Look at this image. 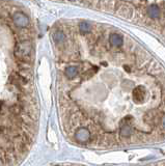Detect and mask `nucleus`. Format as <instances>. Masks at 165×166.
I'll return each instance as SVG.
<instances>
[{
    "mask_svg": "<svg viewBox=\"0 0 165 166\" xmlns=\"http://www.w3.org/2000/svg\"><path fill=\"white\" fill-rule=\"evenodd\" d=\"M31 50H32L31 44L28 43V42H23V43H21L17 46V48L15 50V55L17 57H19L20 59H24L30 55Z\"/></svg>",
    "mask_w": 165,
    "mask_h": 166,
    "instance_id": "nucleus-1",
    "label": "nucleus"
},
{
    "mask_svg": "<svg viewBox=\"0 0 165 166\" xmlns=\"http://www.w3.org/2000/svg\"><path fill=\"white\" fill-rule=\"evenodd\" d=\"M90 131L85 127H80L75 132V139L80 143H86L90 140Z\"/></svg>",
    "mask_w": 165,
    "mask_h": 166,
    "instance_id": "nucleus-2",
    "label": "nucleus"
},
{
    "mask_svg": "<svg viewBox=\"0 0 165 166\" xmlns=\"http://www.w3.org/2000/svg\"><path fill=\"white\" fill-rule=\"evenodd\" d=\"M145 96H146V90L145 86L139 85L137 87H135L132 91L133 101L136 103H142L145 100Z\"/></svg>",
    "mask_w": 165,
    "mask_h": 166,
    "instance_id": "nucleus-3",
    "label": "nucleus"
},
{
    "mask_svg": "<svg viewBox=\"0 0 165 166\" xmlns=\"http://www.w3.org/2000/svg\"><path fill=\"white\" fill-rule=\"evenodd\" d=\"M14 22L18 27H26L29 24V19L23 13H16L14 15Z\"/></svg>",
    "mask_w": 165,
    "mask_h": 166,
    "instance_id": "nucleus-4",
    "label": "nucleus"
},
{
    "mask_svg": "<svg viewBox=\"0 0 165 166\" xmlns=\"http://www.w3.org/2000/svg\"><path fill=\"white\" fill-rule=\"evenodd\" d=\"M117 13H119V14L122 16V17L130 18L131 16L133 15V9L130 6L129 4L124 3V4H122L119 7V10H117Z\"/></svg>",
    "mask_w": 165,
    "mask_h": 166,
    "instance_id": "nucleus-5",
    "label": "nucleus"
},
{
    "mask_svg": "<svg viewBox=\"0 0 165 166\" xmlns=\"http://www.w3.org/2000/svg\"><path fill=\"white\" fill-rule=\"evenodd\" d=\"M109 42L111 45H113L115 47H120L124 43V39H123L122 35L117 33H112L109 38Z\"/></svg>",
    "mask_w": 165,
    "mask_h": 166,
    "instance_id": "nucleus-6",
    "label": "nucleus"
},
{
    "mask_svg": "<svg viewBox=\"0 0 165 166\" xmlns=\"http://www.w3.org/2000/svg\"><path fill=\"white\" fill-rule=\"evenodd\" d=\"M148 14L151 18H154V19H155V18H159V16H160V9L155 4L151 5L148 9Z\"/></svg>",
    "mask_w": 165,
    "mask_h": 166,
    "instance_id": "nucleus-7",
    "label": "nucleus"
},
{
    "mask_svg": "<svg viewBox=\"0 0 165 166\" xmlns=\"http://www.w3.org/2000/svg\"><path fill=\"white\" fill-rule=\"evenodd\" d=\"M64 74L68 78L72 79L78 75V68L76 67H68L67 68H65Z\"/></svg>",
    "mask_w": 165,
    "mask_h": 166,
    "instance_id": "nucleus-8",
    "label": "nucleus"
},
{
    "mask_svg": "<svg viewBox=\"0 0 165 166\" xmlns=\"http://www.w3.org/2000/svg\"><path fill=\"white\" fill-rule=\"evenodd\" d=\"M120 135L124 137H130L132 135V129L130 126H124L120 129Z\"/></svg>",
    "mask_w": 165,
    "mask_h": 166,
    "instance_id": "nucleus-9",
    "label": "nucleus"
},
{
    "mask_svg": "<svg viewBox=\"0 0 165 166\" xmlns=\"http://www.w3.org/2000/svg\"><path fill=\"white\" fill-rule=\"evenodd\" d=\"M79 27H80V31L82 33H87L90 31V24L87 22H81Z\"/></svg>",
    "mask_w": 165,
    "mask_h": 166,
    "instance_id": "nucleus-10",
    "label": "nucleus"
},
{
    "mask_svg": "<svg viewBox=\"0 0 165 166\" xmlns=\"http://www.w3.org/2000/svg\"><path fill=\"white\" fill-rule=\"evenodd\" d=\"M53 38H54V41L56 42V43H62V42L64 41L65 36H64V34L62 33V32H60V31H57V32L54 33Z\"/></svg>",
    "mask_w": 165,
    "mask_h": 166,
    "instance_id": "nucleus-11",
    "label": "nucleus"
},
{
    "mask_svg": "<svg viewBox=\"0 0 165 166\" xmlns=\"http://www.w3.org/2000/svg\"><path fill=\"white\" fill-rule=\"evenodd\" d=\"M162 125H163L164 127H165V115H164L163 117H162Z\"/></svg>",
    "mask_w": 165,
    "mask_h": 166,
    "instance_id": "nucleus-12",
    "label": "nucleus"
}]
</instances>
